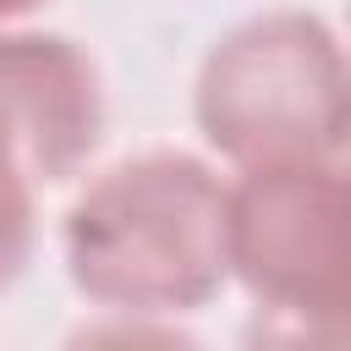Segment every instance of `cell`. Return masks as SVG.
<instances>
[{
  "mask_svg": "<svg viewBox=\"0 0 351 351\" xmlns=\"http://www.w3.org/2000/svg\"><path fill=\"white\" fill-rule=\"evenodd\" d=\"M38 5H49V0H0V27L16 22V16H33Z\"/></svg>",
  "mask_w": 351,
  "mask_h": 351,
  "instance_id": "5b68a950",
  "label": "cell"
},
{
  "mask_svg": "<svg viewBox=\"0 0 351 351\" xmlns=\"http://www.w3.org/2000/svg\"><path fill=\"white\" fill-rule=\"evenodd\" d=\"M351 66L340 33L318 11H258L219 33L192 82L203 143L241 165L346 159Z\"/></svg>",
  "mask_w": 351,
  "mask_h": 351,
  "instance_id": "7a4b0ae2",
  "label": "cell"
},
{
  "mask_svg": "<svg viewBox=\"0 0 351 351\" xmlns=\"http://www.w3.org/2000/svg\"><path fill=\"white\" fill-rule=\"evenodd\" d=\"M104 143V82L66 33L0 27V296L38 247V192L71 181Z\"/></svg>",
  "mask_w": 351,
  "mask_h": 351,
  "instance_id": "277c9868",
  "label": "cell"
},
{
  "mask_svg": "<svg viewBox=\"0 0 351 351\" xmlns=\"http://www.w3.org/2000/svg\"><path fill=\"white\" fill-rule=\"evenodd\" d=\"M225 280L296 329H340L346 313V165H241L225 181Z\"/></svg>",
  "mask_w": 351,
  "mask_h": 351,
  "instance_id": "3957f363",
  "label": "cell"
},
{
  "mask_svg": "<svg viewBox=\"0 0 351 351\" xmlns=\"http://www.w3.org/2000/svg\"><path fill=\"white\" fill-rule=\"evenodd\" d=\"M66 280L115 318L197 313L225 285V181L181 148L99 170L60 219Z\"/></svg>",
  "mask_w": 351,
  "mask_h": 351,
  "instance_id": "6da1fadb",
  "label": "cell"
}]
</instances>
